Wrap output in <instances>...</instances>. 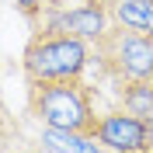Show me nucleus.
<instances>
[{
	"mask_svg": "<svg viewBox=\"0 0 153 153\" xmlns=\"http://www.w3.org/2000/svg\"><path fill=\"white\" fill-rule=\"evenodd\" d=\"M97 143L115 153H153V118L132 111H111L97 118Z\"/></svg>",
	"mask_w": 153,
	"mask_h": 153,
	"instance_id": "5",
	"label": "nucleus"
},
{
	"mask_svg": "<svg viewBox=\"0 0 153 153\" xmlns=\"http://www.w3.org/2000/svg\"><path fill=\"white\" fill-rule=\"evenodd\" d=\"M101 4H111V0H101Z\"/></svg>",
	"mask_w": 153,
	"mask_h": 153,
	"instance_id": "12",
	"label": "nucleus"
},
{
	"mask_svg": "<svg viewBox=\"0 0 153 153\" xmlns=\"http://www.w3.org/2000/svg\"><path fill=\"white\" fill-rule=\"evenodd\" d=\"M108 4L101 0H84L76 7H45L38 14V28L42 31H56V35H70V38H84L94 45L97 38L108 31Z\"/></svg>",
	"mask_w": 153,
	"mask_h": 153,
	"instance_id": "4",
	"label": "nucleus"
},
{
	"mask_svg": "<svg viewBox=\"0 0 153 153\" xmlns=\"http://www.w3.org/2000/svg\"><path fill=\"white\" fill-rule=\"evenodd\" d=\"M94 59L115 80H153V38L122 25L108 28L94 42Z\"/></svg>",
	"mask_w": 153,
	"mask_h": 153,
	"instance_id": "3",
	"label": "nucleus"
},
{
	"mask_svg": "<svg viewBox=\"0 0 153 153\" xmlns=\"http://www.w3.org/2000/svg\"><path fill=\"white\" fill-rule=\"evenodd\" d=\"M42 153H105V146L97 143V136L91 132H73V129H45L42 125Z\"/></svg>",
	"mask_w": 153,
	"mask_h": 153,
	"instance_id": "6",
	"label": "nucleus"
},
{
	"mask_svg": "<svg viewBox=\"0 0 153 153\" xmlns=\"http://www.w3.org/2000/svg\"><path fill=\"white\" fill-rule=\"evenodd\" d=\"M108 14L115 25L153 38V0H111Z\"/></svg>",
	"mask_w": 153,
	"mask_h": 153,
	"instance_id": "7",
	"label": "nucleus"
},
{
	"mask_svg": "<svg viewBox=\"0 0 153 153\" xmlns=\"http://www.w3.org/2000/svg\"><path fill=\"white\" fill-rule=\"evenodd\" d=\"M70 0H45V7H66Z\"/></svg>",
	"mask_w": 153,
	"mask_h": 153,
	"instance_id": "10",
	"label": "nucleus"
},
{
	"mask_svg": "<svg viewBox=\"0 0 153 153\" xmlns=\"http://www.w3.org/2000/svg\"><path fill=\"white\" fill-rule=\"evenodd\" d=\"M91 63V42L84 38L56 35V31H42L28 38L21 66L28 80H66V76H84Z\"/></svg>",
	"mask_w": 153,
	"mask_h": 153,
	"instance_id": "2",
	"label": "nucleus"
},
{
	"mask_svg": "<svg viewBox=\"0 0 153 153\" xmlns=\"http://www.w3.org/2000/svg\"><path fill=\"white\" fill-rule=\"evenodd\" d=\"M28 111L45 129H73V132H91V136L97 129L94 97L80 76L28 80Z\"/></svg>",
	"mask_w": 153,
	"mask_h": 153,
	"instance_id": "1",
	"label": "nucleus"
},
{
	"mask_svg": "<svg viewBox=\"0 0 153 153\" xmlns=\"http://www.w3.org/2000/svg\"><path fill=\"white\" fill-rule=\"evenodd\" d=\"M14 153H28V150H14Z\"/></svg>",
	"mask_w": 153,
	"mask_h": 153,
	"instance_id": "11",
	"label": "nucleus"
},
{
	"mask_svg": "<svg viewBox=\"0 0 153 153\" xmlns=\"http://www.w3.org/2000/svg\"><path fill=\"white\" fill-rule=\"evenodd\" d=\"M118 97H122L125 111L153 118V80H118Z\"/></svg>",
	"mask_w": 153,
	"mask_h": 153,
	"instance_id": "8",
	"label": "nucleus"
},
{
	"mask_svg": "<svg viewBox=\"0 0 153 153\" xmlns=\"http://www.w3.org/2000/svg\"><path fill=\"white\" fill-rule=\"evenodd\" d=\"M18 14H25L28 21H38V14L45 10V0H14Z\"/></svg>",
	"mask_w": 153,
	"mask_h": 153,
	"instance_id": "9",
	"label": "nucleus"
}]
</instances>
